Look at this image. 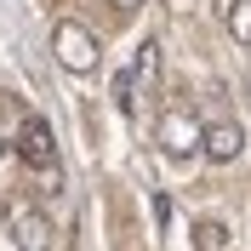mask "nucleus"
Returning <instances> with one entry per match:
<instances>
[{"label": "nucleus", "instance_id": "obj_10", "mask_svg": "<svg viewBox=\"0 0 251 251\" xmlns=\"http://www.w3.org/2000/svg\"><path fill=\"white\" fill-rule=\"evenodd\" d=\"M114 6H120V12H131V6H143V0H114Z\"/></svg>", "mask_w": 251, "mask_h": 251}, {"label": "nucleus", "instance_id": "obj_5", "mask_svg": "<svg viewBox=\"0 0 251 251\" xmlns=\"http://www.w3.org/2000/svg\"><path fill=\"white\" fill-rule=\"evenodd\" d=\"M240 149H246V131H240L234 120H211V126H205V154L217 160V166L240 160Z\"/></svg>", "mask_w": 251, "mask_h": 251}, {"label": "nucleus", "instance_id": "obj_1", "mask_svg": "<svg viewBox=\"0 0 251 251\" xmlns=\"http://www.w3.org/2000/svg\"><path fill=\"white\" fill-rule=\"evenodd\" d=\"M51 46H57V63L69 75H92L97 69V40H92L86 23H75V17H63L57 29H51Z\"/></svg>", "mask_w": 251, "mask_h": 251}, {"label": "nucleus", "instance_id": "obj_3", "mask_svg": "<svg viewBox=\"0 0 251 251\" xmlns=\"http://www.w3.org/2000/svg\"><path fill=\"white\" fill-rule=\"evenodd\" d=\"M51 240H57V228H51L46 211L23 205V211L12 217V246H17V251H51Z\"/></svg>", "mask_w": 251, "mask_h": 251}, {"label": "nucleus", "instance_id": "obj_9", "mask_svg": "<svg viewBox=\"0 0 251 251\" xmlns=\"http://www.w3.org/2000/svg\"><path fill=\"white\" fill-rule=\"evenodd\" d=\"M131 92H137V80H131V75H114V109H120V114H131V103H137Z\"/></svg>", "mask_w": 251, "mask_h": 251}, {"label": "nucleus", "instance_id": "obj_2", "mask_svg": "<svg viewBox=\"0 0 251 251\" xmlns=\"http://www.w3.org/2000/svg\"><path fill=\"white\" fill-rule=\"evenodd\" d=\"M154 137H160V149H166L172 160H188L194 149H205V126L194 120L188 109H166L160 126H154Z\"/></svg>", "mask_w": 251, "mask_h": 251}, {"label": "nucleus", "instance_id": "obj_8", "mask_svg": "<svg viewBox=\"0 0 251 251\" xmlns=\"http://www.w3.org/2000/svg\"><path fill=\"white\" fill-rule=\"evenodd\" d=\"M154 69H160V46H154V40H143V46H137V57H131V69H126V75H131V80H154Z\"/></svg>", "mask_w": 251, "mask_h": 251}, {"label": "nucleus", "instance_id": "obj_6", "mask_svg": "<svg viewBox=\"0 0 251 251\" xmlns=\"http://www.w3.org/2000/svg\"><path fill=\"white\" fill-rule=\"evenodd\" d=\"M194 251H228V223H217V217L194 223Z\"/></svg>", "mask_w": 251, "mask_h": 251}, {"label": "nucleus", "instance_id": "obj_7", "mask_svg": "<svg viewBox=\"0 0 251 251\" xmlns=\"http://www.w3.org/2000/svg\"><path fill=\"white\" fill-rule=\"evenodd\" d=\"M223 23H228V34H234L240 46H251V0H228Z\"/></svg>", "mask_w": 251, "mask_h": 251}, {"label": "nucleus", "instance_id": "obj_4", "mask_svg": "<svg viewBox=\"0 0 251 251\" xmlns=\"http://www.w3.org/2000/svg\"><path fill=\"white\" fill-rule=\"evenodd\" d=\"M17 154L29 160V166H40V172H46L51 160H57V143H51V126L40 120V114H29V120H23V131H17Z\"/></svg>", "mask_w": 251, "mask_h": 251}]
</instances>
